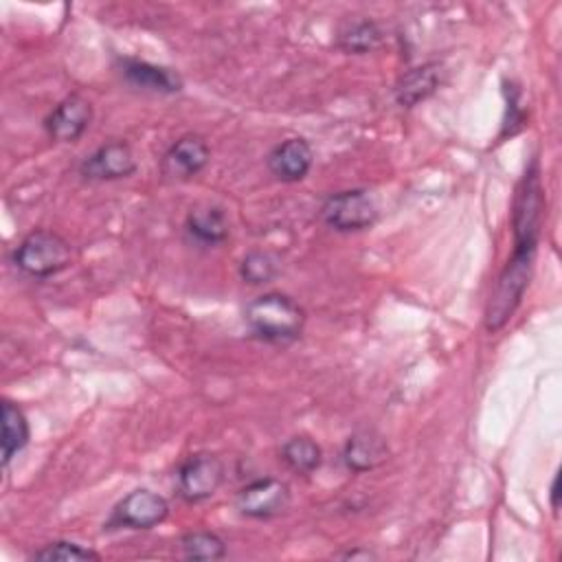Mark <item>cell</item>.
Listing matches in <instances>:
<instances>
[{"instance_id":"cell-1","label":"cell","mask_w":562,"mask_h":562,"mask_svg":"<svg viewBox=\"0 0 562 562\" xmlns=\"http://www.w3.org/2000/svg\"><path fill=\"white\" fill-rule=\"evenodd\" d=\"M544 215V191L540 180V165L533 158L525 169L516 195H514V211H512V226H514V255L501 270L496 285L485 305V329L498 331L518 310L522 294L529 285L536 248L540 239Z\"/></svg>"},{"instance_id":"cell-2","label":"cell","mask_w":562,"mask_h":562,"mask_svg":"<svg viewBox=\"0 0 562 562\" xmlns=\"http://www.w3.org/2000/svg\"><path fill=\"white\" fill-rule=\"evenodd\" d=\"M244 321L250 331L261 340L290 342L301 336L305 325V312L292 296L281 292H268L246 305Z\"/></svg>"},{"instance_id":"cell-3","label":"cell","mask_w":562,"mask_h":562,"mask_svg":"<svg viewBox=\"0 0 562 562\" xmlns=\"http://www.w3.org/2000/svg\"><path fill=\"white\" fill-rule=\"evenodd\" d=\"M72 261L70 244L53 231H31L15 248L13 263L29 277L46 279L66 270Z\"/></svg>"},{"instance_id":"cell-4","label":"cell","mask_w":562,"mask_h":562,"mask_svg":"<svg viewBox=\"0 0 562 562\" xmlns=\"http://www.w3.org/2000/svg\"><path fill=\"white\" fill-rule=\"evenodd\" d=\"M321 217L338 233H356L375 224L378 204L367 189H347L323 202Z\"/></svg>"},{"instance_id":"cell-5","label":"cell","mask_w":562,"mask_h":562,"mask_svg":"<svg viewBox=\"0 0 562 562\" xmlns=\"http://www.w3.org/2000/svg\"><path fill=\"white\" fill-rule=\"evenodd\" d=\"M224 481V463L209 452L187 457L178 468V494L187 503L211 498Z\"/></svg>"},{"instance_id":"cell-6","label":"cell","mask_w":562,"mask_h":562,"mask_svg":"<svg viewBox=\"0 0 562 562\" xmlns=\"http://www.w3.org/2000/svg\"><path fill=\"white\" fill-rule=\"evenodd\" d=\"M169 514V503L165 496L151 490H134L116 503L108 520L110 529H151L160 525Z\"/></svg>"},{"instance_id":"cell-7","label":"cell","mask_w":562,"mask_h":562,"mask_svg":"<svg viewBox=\"0 0 562 562\" xmlns=\"http://www.w3.org/2000/svg\"><path fill=\"white\" fill-rule=\"evenodd\" d=\"M290 505V487L274 476L255 479L237 492L235 507L246 518H274Z\"/></svg>"},{"instance_id":"cell-8","label":"cell","mask_w":562,"mask_h":562,"mask_svg":"<svg viewBox=\"0 0 562 562\" xmlns=\"http://www.w3.org/2000/svg\"><path fill=\"white\" fill-rule=\"evenodd\" d=\"M211 158L206 140L198 134H184L169 145L160 158V176L169 182H187L198 176Z\"/></svg>"},{"instance_id":"cell-9","label":"cell","mask_w":562,"mask_h":562,"mask_svg":"<svg viewBox=\"0 0 562 562\" xmlns=\"http://www.w3.org/2000/svg\"><path fill=\"white\" fill-rule=\"evenodd\" d=\"M136 171V158L132 147L125 140H108L88 154L81 165L79 173L86 180H121L130 178Z\"/></svg>"},{"instance_id":"cell-10","label":"cell","mask_w":562,"mask_h":562,"mask_svg":"<svg viewBox=\"0 0 562 562\" xmlns=\"http://www.w3.org/2000/svg\"><path fill=\"white\" fill-rule=\"evenodd\" d=\"M92 121V105L81 94H68L44 119L46 134L57 143H75L83 136Z\"/></svg>"},{"instance_id":"cell-11","label":"cell","mask_w":562,"mask_h":562,"mask_svg":"<svg viewBox=\"0 0 562 562\" xmlns=\"http://www.w3.org/2000/svg\"><path fill=\"white\" fill-rule=\"evenodd\" d=\"M268 169L270 173L281 180V182H299L303 180L314 162V151L310 143L301 136L288 138L279 143L270 154H268Z\"/></svg>"},{"instance_id":"cell-12","label":"cell","mask_w":562,"mask_h":562,"mask_svg":"<svg viewBox=\"0 0 562 562\" xmlns=\"http://www.w3.org/2000/svg\"><path fill=\"white\" fill-rule=\"evenodd\" d=\"M119 64H121L123 79L138 90L154 92V94H173L182 90V79L171 68L156 66L143 59H132V57H123Z\"/></svg>"},{"instance_id":"cell-13","label":"cell","mask_w":562,"mask_h":562,"mask_svg":"<svg viewBox=\"0 0 562 562\" xmlns=\"http://www.w3.org/2000/svg\"><path fill=\"white\" fill-rule=\"evenodd\" d=\"M184 233L193 244L209 248V246H217V244L226 241L231 226H228V217L222 206L200 204L187 213Z\"/></svg>"},{"instance_id":"cell-14","label":"cell","mask_w":562,"mask_h":562,"mask_svg":"<svg viewBox=\"0 0 562 562\" xmlns=\"http://www.w3.org/2000/svg\"><path fill=\"white\" fill-rule=\"evenodd\" d=\"M389 459L386 441L373 430L353 432L342 448V463L351 472H369Z\"/></svg>"},{"instance_id":"cell-15","label":"cell","mask_w":562,"mask_h":562,"mask_svg":"<svg viewBox=\"0 0 562 562\" xmlns=\"http://www.w3.org/2000/svg\"><path fill=\"white\" fill-rule=\"evenodd\" d=\"M443 70L437 61L422 64L404 72L395 86V101L402 108H415L419 101L428 99L441 86Z\"/></svg>"},{"instance_id":"cell-16","label":"cell","mask_w":562,"mask_h":562,"mask_svg":"<svg viewBox=\"0 0 562 562\" xmlns=\"http://www.w3.org/2000/svg\"><path fill=\"white\" fill-rule=\"evenodd\" d=\"M29 443V422L22 408L9 400L2 402V465L7 468L11 459Z\"/></svg>"},{"instance_id":"cell-17","label":"cell","mask_w":562,"mask_h":562,"mask_svg":"<svg viewBox=\"0 0 562 562\" xmlns=\"http://www.w3.org/2000/svg\"><path fill=\"white\" fill-rule=\"evenodd\" d=\"M382 44V29L373 20H356L347 24L338 37L336 46L347 55H367Z\"/></svg>"},{"instance_id":"cell-18","label":"cell","mask_w":562,"mask_h":562,"mask_svg":"<svg viewBox=\"0 0 562 562\" xmlns=\"http://www.w3.org/2000/svg\"><path fill=\"white\" fill-rule=\"evenodd\" d=\"M281 461L292 472L310 474L323 463V450L314 439H310L305 435H296V437H290L281 446Z\"/></svg>"},{"instance_id":"cell-19","label":"cell","mask_w":562,"mask_h":562,"mask_svg":"<svg viewBox=\"0 0 562 562\" xmlns=\"http://www.w3.org/2000/svg\"><path fill=\"white\" fill-rule=\"evenodd\" d=\"M180 551L187 560L213 562L226 555V542L213 531H189L180 538Z\"/></svg>"},{"instance_id":"cell-20","label":"cell","mask_w":562,"mask_h":562,"mask_svg":"<svg viewBox=\"0 0 562 562\" xmlns=\"http://www.w3.org/2000/svg\"><path fill=\"white\" fill-rule=\"evenodd\" d=\"M281 266L270 250H250L239 261V277L250 285H263L277 279Z\"/></svg>"},{"instance_id":"cell-21","label":"cell","mask_w":562,"mask_h":562,"mask_svg":"<svg viewBox=\"0 0 562 562\" xmlns=\"http://www.w3.org/2000/svg\"><path fill=\"white\" fill-rule=\"evenodd\" d=\"M31 560H37V562H90V560H101V555L97 551H92L90 547H81L70 540H55V542H48L46 547L37 549L31 555Z\"/></svg>"},{"instance_id":"cell-22","label":"cell","mask_w":562,"mask_h":562,"mask_svg":"<svg viewBox=\"0 0 562 562\" xmlns=\"http://www.w3.org/2000/svg\"><path fill=\"white\" fill-rule=\"evenodd\" d=\"M338 558H345V560H371V558H375V553L369 551V549H351V551L338 553Z\"/></svg>"},{"instance_id":"cell-23","label":"cell","mask_w":562,"mask_h":562,"mask_svg":"<svg viewBox=\"0 0 562 562\" xmlns=\"http://www.w3.org/2000/svg\"><path fill=\"white\" fill-rule=\"evenodd\" d=\"M549 498H551V507H553V512L558 514V507H560V503H558V476H553V481H551Z\"/></svg>"}]
</instances>
